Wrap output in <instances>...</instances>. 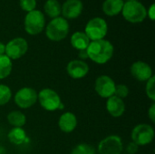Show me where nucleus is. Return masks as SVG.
<instances>
[{"label": "nucleus", "mask_w": 155, "mask_h": 154, "mask_svg": "<svg viewBox=\"0 0 155 154\" xmlns=\"http://www.w3.org/2000/svg\"><path fill=\"white\" fill-rule=\"evenodd\" d=\"M88 59L92 60L95 64H104L108 63L114 53L113 44L105 39L91 41L86 49Z\"/></svg>", "instance_id": "f257e3e1"}, {"label": "nucleus", "mask_w": 155, "mask_h": 154, "mask_svg": "<svg viewBox=\"0 0 155 154\" xmlns=\"http://www.w3.org/2000/svg\"><path fill=\"white\" fill-rule=\"evenodd\" d=\"M69 33L68 21L61 16L53 18L45 27L46 37L54 42L64 40Z\"/></svg>", "instance_id": "f03ea898"}, {"label": "nucleus", "mask_w": 155, "mask_h": 154, "mask_svg": "<svg viewBox=\"0 0 155 154\" xmlns=\"http://www.w3.org/2000/svg\"><path fill=\"white\" fill-rule=\"evenodd\" d=\"M121 13L126 21L133 24L142 23L147 17V9L139 1H126Z\"/></svg>", "instance_id": "7ed1b4c3"}, {"label": "nucleus", "mask_w": 155, "mask_h": 154, "mask_svg": "<svg viewBox=\"0 0 155 154\" xmlns=\"http://www.w3.org/2000/svg\"><path fill=\"white\" fill-rule=\"evenodd\" d=\"M25 30L30 35H36L42 33L45 27V14L40 10H33L28 12L24 21Z\"/></svg>", "instance_id": "20e7f679"}, {"label": "nucleus", "mask_w": 155, "mask_h": 154, "mask_svg": "<svg viewBox=\"0 0 155 154\" xmlns=\"http://www.w3.org/2000/svg\"><path fill=\"white\" fill-rule=\"evenodd\" d=\"M37 101H39L41 107L48 112H54L64 108L59 94L51 88L42 89L38 93Z\"/></svg>", "instance_id": "39448f33"}, {"label": "nucleus", "mask_w": 155, "mask_h": 154, "mask_svg": "<svg viewBox=\"0 0 155 154\" xmlns=\"http://www.w3.org/2000/svg\"><path fill=\"white\" fill-rule=\"evenodd\" d=\"M108 32V25L102 17H94L90 19L84 28V34L90 41L104 39Z\"/></svg>", "instance_id": "423d86ee"}, {"label": "nucleus", "mask_w": 155, "mask_h": 154, "mask_svg": "<svg viewBox=\"0 0 155 154\" xmlns=\"http://www.w3.org/2000/svg\"><path fill=\"white\" fill-rule=\"evenodd\" d=\"M131 139L138 146L148 145L154 139V129L147 123L137 124L131 133Z\"/></svg>", "instance_id": "0eeeda50"}, {"label": "nucleus", "mask_w": 155, "mask_h": 154, "mask_svg": "<svg viewBox=\"0 0 155 154\" xmlns=\"http://www.w3.org/2000/svg\"><path fill=\"white\" fill-rule=\"evenodd\" d=\"M37 92L31 87H23L19 89L15 96V103L21 109H28L34 106L37 102Z\"/></svg>", "instance_id": "6e6552de"}, {"label": "nucleus", "mask_w": 155, "mask_h": 154, "mask_svg": "<svg viewBox=\"0 0 155 154\" xmlns=\"http://www.w3.org/2000/svg\"><path fill=\"white\" fill-rule=\"evenodd\" d=\"M28 50V43L23 37L11 39L5 44V54L11 60H17L24 56Z\"/></svg>", "instance_id": "1a4fd4ad"}, {"label": "nucleus", "mask_w": 155, "mask_h": 154, "mask_svg": "<svg viewBox=\"0 0 155 154\" xmlns=\"http://www.w3.org/2000/svg\"><path fill=\"white\" fill-rule=\"evenodd\" d=\"M99 154H121L124 151L123 140L118 135H109L98 144Z\"/></svg>", "instance_id": "9d476101"}, {"label": "nucleus", "mask_w": 155, "mask_h": 154, "mask_svg": "<svg viewBox=\"0 0 155 154\" xmlns=\"http://www.w3.org/2000/svg\"><path fill=\"white\" fill-rule=\"evenodd\" d=\"M115 83L108 75H101L99 76L94 83V90L97 93V94L102 97L108 99L109 97L113 96L114 94L115 90Z\"/></svg>", "instance_id": "9b49d317"}, {"label": "nucleus", "mask_w": 155, "mask_h": 154, "mask_svg": "<svg viewBox=\"0 0 155 154\" xmlns=\"http://www.w3.org/2000/svg\"><path fill=\"white\" fill-rule=\"evenodd\" d=\"M130 72L132 76L139 82H146L153 76L151 65L143 61L134 62L131 65Z\"/></svg>", "instance_id": "f8f14e48"}, {"label": "nucleus", "mask_w": 155, "mask_h": 154, "mask_svg": "<svg viewBox=\"0 0 155 154\" xmlns=\"http://www.w3.org/2000/svg\"><path fill=\"white\" fill-rule=\"evenodd\" d=\"M89 65L82 60L70 61L66 65V73L73 79H82L89 73Z\"/></svg>", "instance_id": "ddd939ff"}, {"label": "nucleus", "mask_w": 155, "mask_h": 154, "mask_svg": "<svg viewBox=\"0 0 155 154\" xmlns=\"http://www.w3.org/2000/svg\"><path fill=\"white\" fill-rule=\"evenodd\" d=\"M84 5L81 0H66L61 6L63 17L67 19L77 18L83 12Z\"/></svg>", "instance_id": "4468645a"}, {"label": "nucleus", "mask_w": 155, "mask_h": 154, "mask_svg": "<svg viewBox=\"0 0 155 154\" xmlns=\"http://www.w3.org/2000/svg\"><path fill=\"white\" fill-rule=\"evenodd\" d=\"M106 110L112 117L119 118L125 112V103L124 100L118 98L115 95H113L107 99Z\"/></svg>", "instance_id": "2eb2a0df"}, {"label": "nucleus", "mask_w": 155, "mask_h": 154, "mask_svg": "<svg viewBox=\"0 0 155 154\" xmlns=\"http://www.w3.org/2000/svg\"><path fill=\"white\" fill-rule=\"evenodd\" d=\"M77 126V118L71 112L64 113L58 120V127L64 133H70L75 130Z\"/></svg>", "instance_id": "dca6fc26"}, {"label": "nucleus", "mask_w": 155, "mask_h": 154, "mask_svg": "<svg viewBox=\"0 0 155 154\" xmlns=\"http://www.w3.org/2000/svg\"><path fill=\"white\" fill-rule=\"evenodd\" d=\"M124 5V0H104L102 5V9L106 15L114 16L122 12Z\"/></svg>", "instance_id": "f3484780"}, {"label": "nucleus", "mask_w": 155, "mask_h": 154, "mask_svg": "<svg viewBox=\"0 0 155 154\" xmlns=\"http://www.w3.org/2000/svg\"><path fill=\"white\" fill-rule=\"evenodd\" d=\"M70 42L74 49L81 51V50H86L91 41L84 34V32L77 31L72 34Z\"/></svg>", "instance_id": "a211bd4d"}, {"label": "nucleus", "mask_w": 155, "mask_h": 154, "mask_svg": "<svg viewBox=\"0 0 155 154\" xmlns=\"http://www.w3.org/2000/svg\"><path fill=\"white\" fill-rule=\"evenodd\" d=\"M7 138L9 142L15 145H22L25 143L27 139V135L25 131L23 128L13 127L7 134Z\"/></svg>", "instance_id": "6ab92c4d"}, {"label": "nucleus", "mask_w": 155, "mask_h": 154, "mask_svg": "<svg viewBox=\"0 0 155 154\" xmlns=\"http://www.w3.org/2000/svg\"><path fill=\"white\" fill-rule=\"evenodd\" d=\"M8 123L13 127L23 128L26 123V116L21 111H12L6 116Z\"/></svg>", "instance_id": "aec40b11"}, {"label": "nucleus", "mask_w": 155, "mask_h": 154, "mask_svg": "<svg viewBox=\"0 0 155 154\" xmlns=\"http://www.w3.org/2000/svg\"><path fill=\"white\" fill-rule=\"evenodd\" d=\"M44 11L52 19L56 18L61 15V5L57 0H46L44 5Z\"/></svg>", "instance_id": "412c9836"}, {"label": "nucleus", "mask_w": 155, "mask_h": 154, "mask_svg": "<svg viewBox=\"0 0 155 154\" xmlns=\"http://www.w3.org/2000/svg\"><path fill=\"white\" fill-rule=\"evenodd\" d=\"M13 69L12 60L5 54L0 55V80L8 77Z\"/></svg>", "instance_id": "4be33fe9"}, {"label": "nucleus", "mask_w": 155, "mask_h": 154, "mask_svg": "<svg viewBox=\"0 0 155 154\" xmlns=\"http://www.w3.org/2000/svg\"><path fill=\"white\" fill-rule=\"evenodd\" d=\"M71 154H95V149L88 143H79L72 150Z\"/></svg>", "instance_id": "5701e85b"}, {"label": "nucleus", "mask_w": 155, "mask_h": 154, "mask_svg": "<svg viewBox=\"0 0 155 154\" xmlns=\"http://www.w3.org/2000/svg\"><path fill=\"white\" fill-rule=\"evenodd\" d=\"M12 98V91L5 84H0V106L5 105Z\"/></svg>", "instance_id": "b1692460"}, {"label": "nucleus", "mask_w": 155, "mask_h": 154, "mask_svg": "<svg viewBox=\"0 0 155 154\" xmlns=\"http://www.w3.org/2000/svg\"><path fill=\"white\" fill-rule=\"evenodd\" d=\"M145 93L147 97L154 103L155 101V77L152 76L148 81H146Z\"/></svg>", "instance_id": "393cba45"}, {"label": "nucleus", "mask_w": 155, "mask_h": 154, "mask_svg": "<svg viewBox=\"0 0 155 154\" xmlns=\"http://www.w3.org/2000/svg\"><path fill=\"white\" fill-rule=\"evenodd\" d=\"M129 88L127 85L125 84H116L115 86V90H114V94L115 96H117L118 98L124 100V98H126L129 95Z\"/></svg>", "instance_id": "a878e982"}, {"label": "nucleus", "mask_w": 155, "mask_h": 154, "mask_svg": "<svg viewBox=\"0 0 155 154\" xmlns=\"http://www.w3.org/2000/svg\"><path fill=\"white\" fill-rule=\"evenodd\" d=\"M19 5L22 10L28 13L35 9L36 0H19Z\"/></svg>", "instance_id": "bb28decb"}, {"label": "nucleus", "mask_w": 155, "mask_h": 154, "mask_svg": "<svg viewBox=\"0 0 155 154\" xmlns=\"http://www.w3.org/2000/svg\"><path fill=\"white\" fill-rule=\"evenodd\" d=\"M138 149H139V146L137 144H135L134 143H130L127 147H126V152L129 154H135L138 152Z\"/></svg>", "instance_id": "cd10ccee"}, {"label": "nucleus", "mask_w": 155, "mask_h": 154, "mask_svg": "<svg viewBox=\"0 0 155 154\" xmlns=\"http://www.w3.org/2000/svg\"><path fill=\"white\" fill-rule=\"evenodd\" d=\"M148 116L152 123H155V103H153L148 110Z\"/></svg>", "instance_id": "c85d7f7f"}, {"label": "nucleus", "mask_w": 155, "mask_h": 154, "mask_svg": "<svg viewBox=\"0 0 155 154\" xmlns=\"http://www.w3.org/2000/svg\"><path fill=\"white\" fill-rule=\"evenodd\" d=\"M147 16L152 20L153 21L155 18V5L154 4H152L151 6L148 8L147 10Z\"/></svg>", "instance_id": "c756f323"}, {"label": "nucleus", "mask_w": 155, "mask_h": 154, "mask_svg": "<svg viewBox=\"0 0 155 154\" xmlns=\"http://www.w3.org/2000/svg\"><path fill=\"white\" fill-rule=\"evenodd\" d=\"M78 56H79V60H82V61H84V60L88 59V54H87L86 50H81V51H79Z\"/></svg>", "instance_id": "7c9ffc66"}, {"label": "nucleus", "mask_w": 155, "mask_h": 154, "mask_svg": "<svg viewBox=\"0 0 155 154\" xmlns=\"http://www.w3.org/2000/svg\"><path fill=\"white\" fill-rule=\"evenodd\" d=\"M5 44L0 42V55L5 54Z\"/></svg>", "instance_id": "2f4dec72"}, {"label": "nucleus", "mask_w": 155, "mask_h": 154, "mask_svg": "<svg viewBox=\"0 0 155 154\" xmlns=\"http://www.w3.org/2000/svg\"><path fill=\"white\" fill-rule=\"evenodd\" d=\"M127 1H138V0H127Z\"/></svg>", "instance_id": "473e14b6"}]
</instances>
